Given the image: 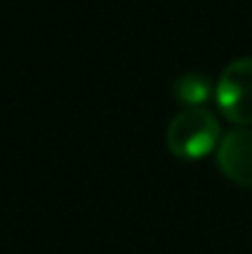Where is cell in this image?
Instances as JSON below:
<instances>
[{
	"label": "cell",
	"instance_id": "obj_3",
	"mask_svg": "<svg viewBox=\"0 0 252 254\" xmlns=\"http://www.w3.org/2000/svg\"><path fill=\"white\" fill-rule=\"evenodd\" d=\"M218 168L235 185L252 188V128L240 126L220 138L215 151Z\"/></svg>",
	"mask_w": 252,
	"mask_h": 254
},
{
	"label": "cell",
	"instance_id": "obj_1",
	"mask_svg": "<svg viewBox=\"0 0 252 254\" xmlns=\"http://www.w3.org/2000/svg\"><path fill=\"white\" fill-rule=\"evenodd\" d=\"M168 151L180 161H198L220 146V124L208 109H183L166 131Z\"/></svg>",
	"mask_w": 252,
	"mask_h": 254
},
{
	"label": "cell",
	"instance_id": "obj_2",
	"mask_svg": "<svg viewBox=\"0 0 252 254\" xmlns=\"http://www.w3.org/2000/svg\"><path fill=\"white\" fill-rule=\"evenodd\" d=\"M215 104L235 126H252V57L233 60L215 84Z\"/></svg>",
	"mask_w": 252,
	"mask_h": 254
},
{
	"label": "cell",
	"instance_id": "obj_4",
	"mask_svg": "<svg viewBox=\"0 0 252 254\" xmlns=\"http://www.w3.org/2000/svg\"><path fill=\"white\" fill-rule=\"evenodd\" d=\"M213 94H215V84L210 82V77H205L200 72L183 74L173 82V96L185 109H205V104L210 101Z\"/></svg>",
	"mask_w": 252,
	"mask_h": 254
}]
</instances>
